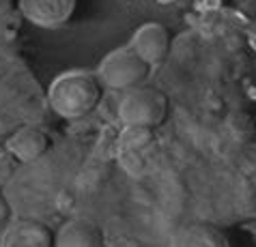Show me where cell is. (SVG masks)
Here are the masks:
<instances>
[{
	"label": "cell",
	"mask_w": 256,
	"mask_h": 247,
	"mask_svg": "<svg viewBox=\"0 0 256 247\" xmlns=\"http://www.w3.org/2000/svg\"><path fill=\"white\" fill-rule=\"evenodd\" d=\"M148 67L130 45L116 47L102 60L97 69L99 82L112 90H132L140 86L148 75Z\"/></svg>",
	"instance_id": "3"
},
{
	"label": "cell",
	"mask_w": 256,
	"mask_h": 247,
	"mask_svg": "<svg viewBox=\"0 0 256 247\" xmlns=\"http://www.w3.org/2000/svg\"><path fill=\"white\" fill-rule=\"evenodd\" d=\"M78 0H20L22 15L34 26L56 28L69 22Z\"/></svg>",
	"instance_id": "5"
},
{
	"label": "cell",
	"mask_w": 256,
	"mask_h": 247,
	"mask_svg": "<svg viewBox=\"0 0 256 247\" xmlns=\"http://www.w3.org/2000/svg\"><path fill=\"white\" fill-rule=\"evenodd\" d=\"M130 47L146 62L148 67H155L168 56L170 34L166 30V26H162L158 22H146L132 34Z\"/></svg>",
	"instance_id": "4"
},
{
	"label": "cell",
	"mask_w": 256,
	"mask_h": 247,
	"mask_svg": "<svg viewBox=\"0 0 256 247\" xmlns=\"http://www.w3.org/2000/svg\"><path fill=\"white\" fill-rule=\"evenodd\" d=\"M168 112V99L158 88L136 86L125 90L118 101V118L125 127H140V129H153L162 125Z\"/></svg>",
	"instance_id": "2"
},
{
	"label": "cell",
	"mask_w": 256,
	"mask_h": 247,
	"mask_svg": "<svg viewBox=\"0 0 256 247\" xmlns=\"http://www.w3.org/2000/svg\"><path fill=\"white\" fill-rule=\"evenodd\" d=\"M54 247H104V232L93 220L76 217L58 230Z\"/></svg>",
	"instance_id": "8"
},
{
	"label": "cell",
	"mask_w": 256,
	"mask_h": 247,
	"mask_svg": "<svg viewBox=\"0 0 256 247\" xmlns=\"http://www.w3.org/2000/svg\"><path fill=\"white\" fill-rule=\"evenodd\" d=\"M102 97V84L93 73L65 71L50 84L48 101L62 118H82L97 105Z\"/></svg>",
	"instance_id": "1"
},
{
	"label": "cell",
	"mask_w": 256,
	"mask_h": 247,
	"mask_svg": "<svg viewBox=\"0 0 256 247\" xmlns=\"http://www.w3.org/2000/svg\"><path fill=\"white\" fill-rule=\"evenodd\" d=\"M50 148V138L44 129L32 125H26L22 129H18L13 136L6 140V151L22 164H30L37 161L41 155Z\"/></svg>",
	"instance_id": "7"
},
{
	"label": "cell",
	"mask_w": 256,
	"mask_h": 247,
	"mask_svg": "<svg viewBox=\"0 0 256 247\" xmlns=\"http://www.w3.org/2000/svg\"><path fill=\"white\" fill-rule=\"evenodd\" d=\"M170 247H230V243L218 226L209 222H192L174 232Z\"/></svg>",
	"instance_id": "6"
},
{
	"label": "cell",
	"mask_w": 256,
	"mask_h": 247,
	"mask_svg": "<svg viewBox=\"0 0 256 247\" xmlns=\"http://www.w3.org/2000/svg\"><path fill=\"white\" fill-rule=\"evenodd\" d=\"M9 215H11V207H9V202H6V198L0 194V228L6 224Z\"/></svg>",
	"instance_id": "10"
},
{
	"label": "cell",
	"mask_w": 256,
	"mask_h": 247,
	"mask_svg": "<svg viewBox=\"0 0 256 247\" xmlns=\"http://www.w3.org/2000/svg\"><path fill=\"white\" fill-rule=\"evenodd\" d=\"M0 247H52V235L39 222H16L4 230Z\"/></svg>",
	"instance_id": "9"
}]
</instances>
